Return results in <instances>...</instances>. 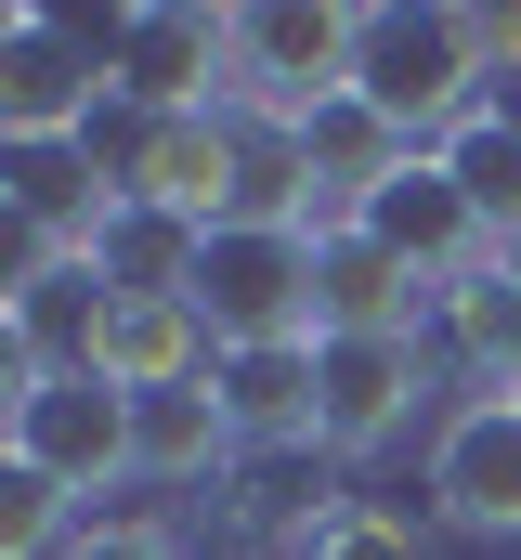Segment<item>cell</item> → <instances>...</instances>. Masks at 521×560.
<instances>
[{"label": "cell", "mask_w": 521, "mask_h": 560, "mask_svg": "<svg viewBox=\"0 0 521 560\" xmlns=\"http://www.w3.org/2000/svg\"><path fill=\"white\" fill-rule=\"evenodd\" d=\"M352 92L379 105L404 143H456L483 105H496V52H483V13H417V0H379L366 13V52H352Z\"/></svg>", "instance_id": "1"}, {"label": "cell", "mask_w": 521, "mask_h": 560, "mask_svg": "<svg viewBox=\"0 0 521 560\" xmlns=\"http://www.w3.org/2000/svg\"><path fill=\"white\" fill-rule=\"evenodd\" d=\"M92 170L118 183L130 209H170V222L222 235L235 196H248V131H235V105H209V118H143V105H118L92 131Z\"/></svg>", "instance_id": "2"}, {"label": "cell", "mask_w": 521, "mask_h": 560, "mask_svg": "<svg viewBox=\"0 0 521 560\" xmlns=\"http://www.w3.org/2000/svg\"><path fill=\"white\" fill-rule=\"evenodd\" d=\"M352 52H366V13H326V0H248V13H235V118L300 143L326 105H352Z\"/></svg>", "instance_id": "3"}, {"label": "cell", "mask_w": 521, "mask_h": 560, "mask_svg": "<svg viewBox=\"0 0 521 560\" xmlns=\"http://www.w3.org/2000/svg\"><path fill=\"white\" fill-rule=\"evenodd\" d=\"M196 313L222 352H274V339H326L313 326V222H222L196 261Z\"/></svg>", "instance_id": "4"}, {"label": "cell", "mask_w": 521, "mask_h": 560, "mask_svg": "<svg viewBox=\"0 0 521 560\" xmlns=\"http://www.w3.org/2000/svg\"><path fill=\"white\" fill-rule=\"evenodd\" d=\"M105 105H118V79H105V52H79L53 13H0V143L13 156H66V143L105 131Z\"/></svg>", "instance_id": "5"}, {"label": "cell", "mask_w": 521, "mask_h": 560, "mask_svg": "<svg viewBox=\"0 0 521 560\" xmlns=\"http://www.w3.org/2000/svg\"><path fill=\"white\" fill-rule=\"evenodd\" d=\"M105 79H118V105H143V118H209V105H235V13L143 0V13H118V39H105Z\"/></svg>", "instance_id": "6"}, {"label": "cell", "mask_w": 521, "mask_h": 560, "mask_svg": "<svg viewBox=\"0 0 521 560\" xmlns=\"http://www.w3.org/2000/svg\"><path fill=\"white\" fill-rule=\"evenodd\" d=\"M13 456H26V469H53L66 495L130 482V392H105L92 365H53V378L13 405Z\"/></svg>", "instance_id": "7"}, {"label": "cell", "mask_w": 521, "mask_h": 560, "mask_svg": "<svg viewBox=\"0 0 521 560\" xmlns=\"http://www.w3.org/2000/svg\"><path fill=\"white\" fill-rule=\"evenodd\" d=\"M352 222H366V235H379V248L430 287V300H443L456 275H483V261H496V235H483V209L456 196V170H443V156H404V170H391Z\"/></svg>", "instance_id": "8"}, {"label": "cell", "mask_w": 521, "mask_h": 560, "mask_svg": "<svg viewBox=\"0 0 521 560\" xmlns=\"http://www.w3.org/2000/svg\"><path fill=\"white\" fill-rule=\"evenodd\" d=\"M430 509L456 535H521V392H470L430 430Z\"/></svg>", "instance_id": "9"}, {"label": "cell", "mask_w": 521, "mask_h": 560, "mask_svg": "<svg viewBox=\"0 0 521 560\" xmlns=\"http://www.w3.org/2000/svg\"><path fill=\"white\" fill-rule=\"evenodd\" d=\"M79 365L143 405V392H196V378L222 365V339H209L196 300H92V313H79Z\"/></svg>", "instance_id": "10"}, {"label": "cell", "mask_w": 521, "mask_h": 560, "mask_svg": "<svg viewBox=\"0 0 521 560\" xmlns=\"http://www.w3.org/2000/svg\"><path fill=\"white\" fill-rule=\"evenodd\" d=\"M430 405V339H326V456H379Z\"/></svg>", "instance_id": "11"}, {"label": "cell", "mask_w": 521, "mask_h": 560, "mask_svg": "<svg viewBox=\"0 0 521 560\" xmlns=\"http://www.w3.org/2000/svg\"><path fill=\"white\" fill-rule=\"evenodd\" d=\"M417 313H443V300L404 275L366 222H326L313 235V326L326 339H417Z\"/></svg>", "instance_id": "12"}, {"label": "cell", "mask_w": 521, "mask_h": 560, "mask_svg": "<svg viewBox=\"0 0 521 560\" xmlns=\"http://www.w3.org/2000/svg\"><path fill=\"white\" fill-rule=\"evenodd\" d=\"M209 392H222V418H235L248 456H274V443H326V339L222 352V365H209Z\"/></svg>", "instance_id": "13"}, {"label": "cell", "mask_w": 521, "mask_h": 560, "mask_svg": "<svg viewBox=\"0 0 521 560\" xmlns=\"http://www.w3.org/2000/svg\"><path fill=\"white\" fill-rule=\"evenodd\" d=\"M235 456H248V443H235V418H222L209 378L130 405V482H209V469H235Z\"/></svg>", "instance_id": "14"}, {"label": "cell", "mask_w": 521, "mask_h": 560, "mask_svg": "<svg viewBox=\"0 0 521 560\" xmlns=\"http://www.w3.org/2000/svg\"><path fill=\"white\" fill-rule=\"evenodd\" d=\"M300 156H313V196H326V222H352V209L379 196L391 170H404V156H430V143H404V131L379 118V105L352 92V105H326V118L300 131Z\"/></svg>", "instance_id": "15"}, {"label": "cell", "mask_w": 521, "mask_h": 560, "mask_svg": "<svg viewBox=\"0 0 521 560\" xmlns=\"http://www.w3.org/2000/svg\"><path fill=\"white\" fill-rule=\"evenodd\" d=\"M443 339H456V365L483 392H521V275L509 261H483V275L443 287Z\"/></svg>", "instance_id": "16"}, {"label": "cell", "mask_w": 521, "mask_h": 560, "mask_svg": "<svg viewBox=\"0 0 521 560\" xmlns=\"http://www.w3.org/2000/svg\"><path fill=\"white\" fill-rule=\"evenodd\" d=\"M443 170H456V196L483 209V235L496 248H521V105H483L456 143H430Z\"/></svg>", "instance_id": "17"}, {"label": "cell", "mask_w": 521, "mask_h": 560, "mask_svg": "<svg viewBox=\"0 0 521 560\" xmlns=\"http://www.w3.org/2000/svg\"><path fill=\"white\" fill-rule=\"evenodd\" d=\"M300 560H417V522L379 509V495H339V509H300Z\"/></svg>", "instance_id": "18"}, {"label": "cell", "mask_w": 521, "mask_h": 560, "mask_svg": "<svg viewBox=\"0 0 521 560\" xmlns=\"http://www.w3.org/2000/svg\"><path fill=\"white\" fill-rule=\"evenodd\" d=\"M66 482L53 469H26V456H0V560H66Z\"/></svg>", "instance_id": "19"}, {"label": "cell", "mask_w": 521, "mask_h": 560, "mask_svg": "<svg viewBox=\"0 0 521 560\" xmlns=\"http://www.w3.org/2000/svg\"><path fill=\"white\" fill-rule=\"evenodd\" d=\"M66 560H183V535H157V522H79Z\"/></svg>", "instance_id": "20"}, {"label": "cell", "mask_w": 521, "mask_h": 560, "mask_svg": "<svg viewBox=\"0 0 521 560\" xmlns=\"http://www.w3.org/2000/svg\"><path fill=\"white\" fill-rule=\"evenodd\" d=\"M483 52H496V79H521V13H483Z\"/></svg>", "instance_id": "21"}, {"label": "cell", "mask_w": 521, "mask_h": 560, "mask_svg": "<svg viewBox=\"0 0 521 560\" xmlns=\"http://www.w3.org/2000/svg\"><path fill=\"white\" fill-rule=\"evenodd\" d=\"M496 261H509V275H521V248H496Z\"/></svg>", "instance_id": "22"}, {"label": "cell", "mask_w": 521, "mask_h": 560, "mask_svg": "<svg viewBox=\"0 0 521 560\" xmlns=\"http://www.w3.org/2000/svg\"><path fill=\"white\" fill-rule=\"evenodd\" d=\"M509 105H521V92H509Z\"/></svg>", "instance_id": "23"}]
</instances>
